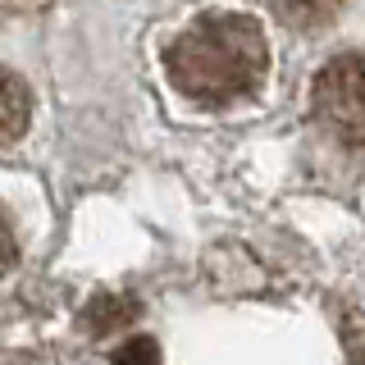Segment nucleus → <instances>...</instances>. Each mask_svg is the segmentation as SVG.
<instances>
[{"instance_id": "nucleus-3", "label": "nucleus", "mask_w": 365, "mask_h": 365, "mask_svg": "<svg viewBox=\"0 0 365 365\" xmlns=\"http://www.w3.org/2000/svg\"><path fill=\"white\" fill-rule=\"evenodd\" d=\"M32 119V96L14 68H0V146L19 142Z\"/></svg>"}, {"instance_id": "nucleus-5", "label": "nucleus", "mask_w": 365, "mask_h": 365, "mask_svg": "<svg viewBox=\"0 0 365 365\" xmlns=\"http://www.w3.org/2000/svg\"><path fill=\"white\" fill-rule=\"evenodd\" d=\"M19 260V242H14V228H9V215L0 210V274H9Z\"/></svg>"}, {"instance_id": "nucleus-1", "label": "nucleus", "mask_w": 365, "mask_h": 365, "mask_svg": "<svg viewBox=\"0 0 365 365\" xmlns=\"http://www.w3.org/2000/svg\"><path fill=\"white\" fill-rule=\"evenodd\" d=\"M265 32L247 14H205L182 28L165 55L169 83L197 106H233L251 96L265 78Z\"/></svg>"}, {"instance_id": "nucleus-4", "label": "nucleus", "mask_w": 365, "mask_h": 365, "mask_svg": "<svg viewBox=\"0 0 365 365\" xmlns=\"http://www.w3.org/2000/svg\"><path fill=\"white\" fill-rule=\"evenodd\" d=\"M274 9L292 28H324L329 19H338L342 0H274Z\"/></svg>"}, {"instance_id": "nucleus-6", "label": "nucleus", "mask_w": 365, "mask_h": 365, "mask_svg": "<svg viewBox=\"0 0 365 365\" xmlns=\"http://www.w3.org/2000/svg\"><path fill=\"white\" fill-rule=\"evenodd\" d=\"M133 356H146V361H155L160 351L151 347V342H128V347H119V361H133Z\"/></svg>"}, {"instance_id": "nucleus-2", "label": "nucleus", "mask_w": 365, "mask_h": 365, "mask_svg": "<svg viewBox=\"0 0 365 365\" xmlns=\"http://www.w3.org/2000/svg\"><path fill=\"white\" fill-rule=\"evenodd\" d=\"M311 110L342 146L365 151V55H338L319 68Z\"/></svg>"}]
</instances>
